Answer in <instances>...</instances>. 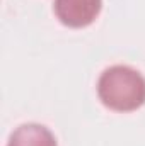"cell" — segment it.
I'll use <instances>...</instances> for the list:
<instances>
[{
    "mask_svg": "<svg viewBox=\"0 0 145 146\" xmlns=\"http://www.w3.org/2000/svg\"><path fill=\"white\" fill-rule=\"evenodd\" d=\"M97 95L114 112H133L145 104V76L126 65H114L101 73Z\"/></svg>",
    "mask_w": 145,
    "mask_h": 146,
    "instance_id": "obj_1",
    "label": "cell"
},
{
    "mask_svg": "<svg viewBox=\"0 0 145 146\" xmlns=\"http://www.w3.org/2000/svg\"><path fill=\"white\" fill-rule=\"evenodd\" d=\"M101 9L103 0H55L53 3L56 19L70 29L91 26L99 17Z\"/></svg>",
    "mask_w": 145,
    "mask_h": 146,
    "instance_id": "obj_2",
    "label": "cell"
},
{
    "mask_svg": "<svg viewBox=\"0 0 145 146\" xmlns=\"http://www.w3.org/2000/svg\"><path fill=\"white\" fill-rule=\"evenodd\" d=\"M7 146H58L55 134L43 124L28 122L19 126L9 138Z\"/></svg>",
    "mask_w": 145,
    "mask_h": 146,
    "instance_id": "obj_3",
    "label": "cell"
}]
</instances>
